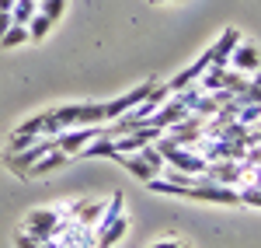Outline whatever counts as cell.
I'll return each instance as SVG.
<instances>
[{
  "label": "cell",
  "mask_w": 261,
  "mask_h": 248,
  "mask_svg": "<svg viewBox=\"0 0 261 248\" xmlns=\"http://www.w3.org/2000/svg\"><path fill=\"white\" fill-rule=\"evenodd\" d=\"M60 228H63V207L32 210V213L24 217V224H21V231H24V234H32L35 241H49V238H56Z\"/></svg>",
  "instance_id": "cell-1"
},
{
  "label": "cell",
  "mask_w": 261,
  "mask_h": 248,
  "mask_svg": "<svg viewBox=\"0 0 261 248\" xmlns=\"http://www.w3.org/2000/svg\"><path fill=\"white\" fill-rule=\"evenodd\" d=\"M202 178H209V182H220V186L241 189L244 182H251V171H247L241 161H230V157H223V161H209V165H205V171H202Z\"/></svg>",
  "instance_id": "cell-2"
},
{
  "label": "cell",
  "mask_w": 261,
  "mask_h": 248,
  "mask_svg": "<svg viewBox=\"0 0 261 248\" xmlns=\"http://www.w3.org/2000/svg\"><path fill=\"white\" fill-rule=\"evenodd\" d=\"M45 150H53V137H39L32 147H24V150H18V154H7V171H14V175H21V178H28L32 165L39 161Z\"/></svg>",
  "instance_id": "cell-3"
},
{
  "label": "cell",
  "mask_w": 261,
  "mask_h": 248,
  "mask_svg": "<svg viewBox=\"0 0 261 248\" xmlns=\"http://www.w3.org/2000/svg\"><path fill=\"white\" fill-rule=\"evenodd\" d=\"M153 84L157 81H146V84H140V87H133V91H125V95H119L115 102H105V123H115L119 116H125L129 108H136V105L153 91Z\"/></svg>",
  "instance_id": "cell-4"
},
{
  "label": "cell",
  "mask_w": 261,
  "mask_h": 248,
  "mask_svg": "<svg viewBox=\"0 0 261 248\" xmlns=\"http://www.w3.org/2000/svg\"><path fill=\"white\" fill-rule=\"evenodd\" d=\"M105 129H98V126H73V129H63V133H56L53 137V147H60L63 154H77L84 144H91L94 137H101Z\"/></svg>",
  "instance_id": "cell-5"
},
{
  "label": "cell",
  "mask_w": 261,
  "mask_h": 248,
  "mask_svg": "<svg viewBox=\"0 0 261 248\" xmlns=\"http://www.w3.org/2000/svg\"><path fill=\"white\" fill-rule=\"evenodd\" d=\"M230 70H237V74H244V77H251L254 70L261 66V53H258V46L254 42H237L233 46V53H230V63H226Z\"/></svg>",
  "instance_id": "cell-6"
},
{
  "label": "cell",
  "mask_w": 261,
  "mask_h": 248,
  "mask_svg": "<svg viewBox=\"0 0 261 248\" xmlns=\"http://www.w3.org/2000/svg\"><path fill=\"white\" fill-rule=\"evenodd\" d=\"M164 137H167V140H174V144H181V147H192L202 137V116H195V112H192V116H185L181 123L167 126V129H164Z\"/></svg>",
  "instance_id": "cell-7"
},
{
  "label": "cell",
  "mask_w": 261,
  "mask_h": 248,
  "mask_svg": "<svg viewBox=\"0 0 261 248\" xmlns=\"http://www.w3.org/2000/svg\"><path fill=\"white\" fill-rule=\"evenodd\" d=\"M237 42H241V32H237V28H223L220 39L205 49V53H209V63H213V66H226V63H230V53H233V46H237Z\"/></svg>",
  "instance_id": "cell-8"
},
{
  "label": "cell",
  "mask_w": 261,
  "mask_h": 248,
  "mask_svg": "<svg viewBox=\"0 0 261 248\" xmlns=\"http://www.w3.org/2000/svg\"><path fill=\"white\" fill-rule=\"evenodd\" d=\"M112 161H119V165L125 168L133 178H140V182H150V178H157V171H153V168H150V165H146V161L140 157V150H133V154H115Z\"/></svg>",
  "instance_id": "cell-9"
},
{
  "label": "cell",
  "mask_w": 261,
  "mask_h": 248,
  "mask_svg": "<svg viewBox=\"0 0 261 248\" xmlns=\"http://www.w3.org/2000/svg\"><path fill=\"white\" fill-rule=\"evenodd\" d=\"M66 161H70V154H63L60 147H53V150H45L39 161L32 165V171H28V175H35V178H42V175H53V171H60Z\"/></svg>",
  "instance_id": "cell-10"
},
{
  "label": "cell",
  "mask_w": 261,
  "mask_h": 248,
  "mask_svg": "<svg viewBox=\"0 0 261 248\" xmlns=\"http://www.w3.org/2000/svg\"><path fill=\"white\" fill-rule=\"evenodd\" d=\"M77 154H81V157H115V137H112V133H101L91 144H84Z\"/></svg>",
  "instance_id": "cell-11"
},
{
  "label": "cell",
  "mask_w": 261,
  "mask_h": 248,
  "mask_svg": "<svg viewBox=\"0 0 261 248\" xmlns=\"http://www.w3.org/2000/svg\"><path fill=\"white\" fill-rule=\"evenodd\" d=\"M24 42H32L28 39V28H24V25H11V28L0 35V49H18Z\"/></svg>",
  "instance_id": "cell-12"
},
{
  "label": "cell",
  "mask_w": 261,
  "mask_h": 248,
  "mask_svg": "<svg viewBox=\"0 0 261 248\" xmlns=\"http://www.w3.org/2000/svg\"><path fill=\"white\" fill-rule=\"evenodd\" d=\"M35 11H39L35 0H14V7H11V21H14V25H28V21L35 18Z\"/></svg>",
  "instance_id": "cell-13"
},
{
  "label": "cell",
  "mask_w": 261,
  "mask_h": 248,
  "mask_svg": "<svg viewBox=\"0 0 261 248\" xmlns=\"http://www.w3.org/2000/svg\"><path fill=\"white\" fill-rule=\"evenodd\" d=\"M53 25H56V21H49L45 14H42V11H35V18H32L28 25H24V28H28V39L42 42L45 35H49V28H53Z\"/></svg>",
  "instance_id": "cell-14"
},
{
  "label": "cell",
  "mask_w": 261,
  "mask_h": 248,
  "mask_svg": "<svg viewBox=\"0 0 261 248\" xmlns=\"http://www.w3.org/2000/svg\"><path fill=\"white\" fill-rule=\"evenodd\" d=\"M140 157H143V161H146L150 168H153L157 175H164V168H167V161H164V154L157 150V144H143V147H140Z\"/></svg>",
  "instance_id": "cell-15"
},
{
  "label": "cell",
  "mask_w": 261,
  "mask_h": 248,
  "mask_svg": "<svg viewBox=\"0 0 261 248\" xmlns=\"http://www.w3.org/2000/svg\"><path fill=\"white\" fill-rule=\"evenodd\" d=\"M237 123L247 126V129L258 126L261 123V105H241V108H237Z\"/></svg>",
  "instance_id": "cell-16"
},
{
  "label": "cell",
  "mask_w": 261,
  "mask_h": 248,
  "mask_svg": "<svg viewBox=\"0 0 261 248\" xmlns=\"http://www.w3.org/2000/svg\"><path fill=\"white\" fill-rule=\"evenodd\" d=\"M35 4H39V11H42L49 21H60L63 11H66V0H35Z\"/></svg>",
  "instance_id": "cell-17"
},
{
  "label": "cell",
  "mask_w": 261,
  "mask_h": 248,
  "mask_svg": "<svg viewBox=\"0 0 261 248\" xmlns=\"http://www.w3.org/2000/svg\"><path fill=\"white\" fill-rule=\"evenodd\" d=\"M237 192H241V207H254V210H261V189H258V186L244 182Z\"/></svg>",
  "instance_id": "cell-18"
},
{
  "label": "cell",
  "mask_w": 261,
  "mask_h": 248,
  "mask_svg": "<svg viewBox=\"0 0 261 248\" xmlns=\"http://www.w3.org/2000/svg\"><path fill=\"white\" fill-rule=\"evenodd\" d=\"M39 245H42V241H35L32 234H24V231L18 234V248H39Z\"/></svg>",
  "instance_id": "cell-19"
},
{
  "label": "cell",
  "mask_w": 261,
  "mask_h": 248,
  "mask_svg": "<svg viewBox=\"0 0 261 248\" xmlns=\"http://www.w3.org/2000/svg\"><path fill=\"white\" fill-rule=\"evenodd\" d=\"M11 25H14V21H11V11H0V35H4Z\"/></svg>",
  "instance_id": "cell-20"
},
{
  "label": "cell",
  "mask_w": 261,
  "mask_h": 248,
  "mask_svg": "<svg viewBox=\"0 0 261 248\" xmlns=\"http://www.w3.org/2000/svg\"><path fill=\"white\" fill-rule=\"evenodd\" d=\"M251 186L261 189V168H254V171H251Z\"/></svg>",
  "instance_id": "cell-21"
},
{
  "label": "cell",
  "mask_w": 261,
  "mask_h": 248,
  "mask_svg": "<svg viewBox=\"0 0 261 248\" xmlns=\"http://www.w3.org/2000/svg\"><path fill=\"white\" fill-rule=\"evenodd\" d=\"M14 7V0H0V11H11Z\"/></svg>",
  "instance_id": "cell-22"
},
{
  "label": "cell",
  "mask_w": 261,
  "mask_h": 248,
  "mask_svg": "<svg viewBox=\"0 0 261 248\" xmlns=\"http://www.w3.org/2000/svg\"><path fill=\"white\" fill-rule=\"evenodd\" d=\"M251 77H254V84H261V66L254 70V74H251Z\"/></svg>",
  "instance_id": "cell-23"
},
{
  "label": "cell",
  "mask_w": 261,
  "mask_h": 248,
  "mask_svg": "<svg viewBox=\"0 0 261 248\" xmlns=\"http://www.w3.org/2000/svg\"><path fill=\"white\" fill-rule=\"evenodd\" d=\"M150 4H161V0H150Z\"/></svg>",
  "instance_id": "cell-24"
}]
</instances>
